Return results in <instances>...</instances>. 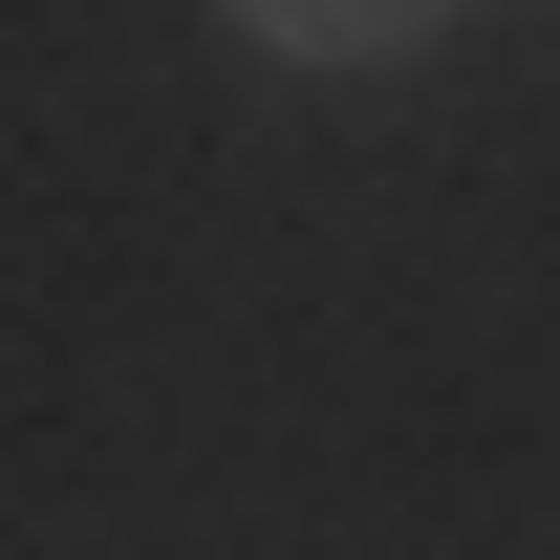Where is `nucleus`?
I'll use <instances>...</instances> for the list:
<instances>
[{
    "label": "nucleus",
    "instance_id": "obj_1",
    "mask_svg": "<svg viewBox=\"0 0 560 560\" xmlns=\"http://www.w3.org/2000/svg\"><path fill=\"white\" fill-rule=\"evenodd\" d=\"M237 44H280V66H431L453 44V0H215Z\"/></svg>",
    "mask_w": 560,
    "mask_h": 560
}]
</instances>
